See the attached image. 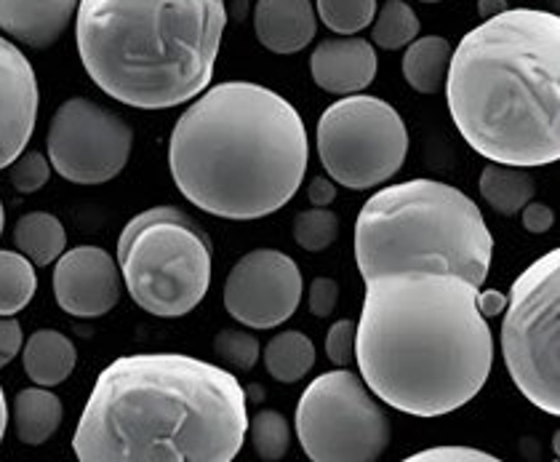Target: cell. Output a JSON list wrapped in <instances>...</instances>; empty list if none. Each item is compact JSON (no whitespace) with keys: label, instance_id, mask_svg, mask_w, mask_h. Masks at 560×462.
Segmentation results:
<instances>
[{"label":"cell","instance_id":"28","mask_svg":"<svg viewBox=\"0 0 560 462\" xmlns=\"http://www.w3.org/2000/svg\"><path fill=\"white\" fill-rule=\"evenodd\" d=\"M339 235V217L328 211L326 206H313V209L300 211L294 220V241L304 252L318 254L326 252Z\"/></svg>","mask_w":560,"mask_h":462},{"label":"cell","instance_id":"9","mask_svg":"<svg viewBox=\"0 0 560 462\" xmlns=\"http://www.w3.org/2000/svg\"><path fill=\"white\" fill-rule=\"evenodd\" d=\"M318 155L337 185L347 190H371L404 169L409 129L389 102L369 94H347L320 115Z\"/></svg>","mask_w":560,"mask_h":462},{"label":"cell","instance_id":"27","mask_svg":"<svg viewBox=\"0 0 560 462\" xmlns=\"http://www.w3.org/2000/svg\"><path fill=\"white\" fill-rule=\"evenodd\" d=\"M248 430H252L254 449H257L259 460L265 462H278L289 454L291 449V428L289 419L280 412L261 409L257 417L248 419Z\"/></svg>","mask_w":560,"mask_h":462},{"label":"cell","instance_id":"39","mask_svg":"<svg viewBox=\"0 0 560 462\" xmlns=\"http://www.w3.org/2000/svg\"><path fill=\"white\" fill-rule=\"evenodd\" d=\"M5 428H9V404H5V393L0 388V443L5 439Z\"/></svg>","mask_w":560,"mask_h":462},{"label":"cell","instance_id":"32","mask_svg":"<svg viewBox=\"0 0 560 462\" xmlns=\"http://www.w3.org/2000/svg\"><path fill=\"white\" fill-rule=\"evenodd\" d=\"M409 462H497V458L472 447H432L411 454Z\"/></svg>","mask_w":560,"mask_h":462},{"label":"cell","instance_id":"21","mask_svg":"<svg viewBox=\"0 0 560 462\" xmlns=\"http://www.w3.org/2000/svg\"><path fill=\"white\" fill-rule=\"evenodd\" d=\"M452 44L441 35L413 38L404 54V78L417 94H438L446 83Z\"/></svg>","mask_w":560,"mask_h":462},{"label":"cell","instance_id":"30","mask_svg":"<svg viewBox=\"0 0 560 462\" xmlns=\"http://www.w3.org/2000/svg\"><path fill=\"white\" fill-rule=\"evenodd\" d=\"M9 180L16 193L30 196V193L44 190L51 180V161L40 150H27V153L16 155L9 163Z\"/></svg>","mask_w":560,"mask_h":462},{"label":"cell","instance_id":"4","mask_svg":"<svg viewBox=\"0 0 560 462\" xmlns=\"http://www.w3.org/2000/svg\"><path fill=\"white\" fill-rule=\"evenodd\" d=\"M446 102L462 139L486 161L547 166L560 158V16L508 9L452 51Z\"/></svg>","mask_w":560,"mask_h":462},{"label":"cell","instance_id":"20","mask_svg":"<svg viewBox=\"0 0 560 462\" xmlns=\"http://www.w3.org/2000/svg\"><path fill=\"white\" fill-rule=\"evenodd\" d=\"M480 196L497 211L499 217L521 215L523 206L537 196L532 174L523 166H510V163L489 161L480 172Z\"/></svg>","mask_w":560,"mask_h":462},{"label":"cell","instance_id":"40","mask_svg":"<svg viewBox=\"0 0 560 462\" xmlns=\"http://www.w3.org/2000/svg\"><path fill=\"white\" fill-rule=\"evenodd\" d=\"M3 228H5V209H3V200H0V235H3Z\"/></svg>","mask_w":560,"mask_h":462},{"label":"cell","instance_id":"2","mask_svg":"<svg viewBox=\"0 0 560 462\" xmlns=\"http://www.w3.org/2000/svg\"><path fill=\"white\" fill-rule=\"evenodd\" d=\"M246 434V391L233 372L182 353H137L96 377L72 452L81 462H230Z\"/></svg>","mask_w":560,"mask_h":462},{"label":"cell","instance_id":"10","mask_svg":"<svg viewBox=\"0 0 560 462\" xmlns=\"http://www.w3.org/2000/svg\"><path fill=\"white\" fill-rule=\"evenodd\" d=\"M294 425L313 462H374L393 439L385 409L366 382L347 369L315 377L304 388Z\"/></svg>","mask_w":560,"mask_h":462},{"label":"cell","instance_id":"41","mask_svg":"<svg viewBox=\"0 0 560 462\" xmlns=\"http://www.w3.org/2000/svg\"><path fill=\"white\" fill-rule=\"evenodd\" d=\"M422 3H441V0H422Z\"/></svg>","mask_w":560,"mask_h":462},{"label":"cell","instance_id":"13","mask_svg":"<svg viewBox=\"0 0 560 462\" xmlns=\"http://www.w3.org/2000/svg\"><path fill=\"white\" fill-rule=\"evenodd\" d=\"M54 297L67 315L75 319H102L120 302L118 259L102 246H75L54 265Z\"/></svg>","mask_w":560,"mask_h":462},{"label":"cell","instance_id":"6","mask_svg":"<svg viewBox=\"0 0 560 462\" xmlns=\"http://www.w3.org/2000/svg\"><path fill=\"white\" fill-rule=\"evenodd\" d=\"M494 259V235L483 211L459 187L409 180L382 187L355 220V263L363 281L382 273H456L483 287Z\"/></svg>","mask_w":560,"mask_h":462},{"label":"cell","instance_id":"25","mask_svg":"<svg viewBox=\"0 0 560 462\" xmlns=\"http://www.w3.org/2000/svg\"><path fill=\"white\" fill-rule=\"evenodd\" d=\"M419 16L404 0H387L380 14L371 22V38L385 51L406 48L413 38H419Z\"/></svg>","mask_w":560,"mask_h":462},{"label":"cell","instance_id":"15","mask_svg":"<svg viewBox=\"0 0 560 462\" xmlns=\"http://www.w3.org/2000/svg\"><path fill=\"white\" fill-rule=\"evenodd\" d=\"M376 51L369 41L355 35L326 38L310 57L313 81L328 94L347 96L369 89L376 78Z\"/></svg>","mask_w":560,"mask_h":462},{"label":"cell","instance_id":"22","mask_svg":"<svg viewBox=\"0 0 560 462\" xmlns=\"http://www.w3.org/2000/svg\"><path fill=\"white\" fill-rule=\"evenodd\" d=\"M14 246L35 267H48L65 254L67 230L48 211H30L14 224Z\"/></svg>","mask_w":560,"mask_h":462},{"label":"cell","instance_id":"11","mask_svg":"<svg viewBox=\"0 0 560 462\" xmlns=\"http://www.w3.org/2000/svg\"><path fill=\"white\" fill-rule=\"evenodd\" d=\"M133 129L89 96H72L48 124L46 155L72 185H105L126 169Z\"/></svg>","mask_w":560,"mask_h":462},{"label":"cell","instance_id":"7","mask_svg":"<svg viewBox=\"0 0 560 462\" xmlns=\"http://www.w3.org/2000/svg\"><path fill=\"white\" fill-rule=\"evenodd\" d=\"M115 259L131 300L155 319H182L209 294V235L176 206H152L133 217L120 233Z\"/></svg>","mask_w":560,"mask_h":462},{"label":"cell","instance_id":"36","mask_svg":"<svg viewBox=\"0 0 560 462\" xmlns=\"http://www.w3.org/2000/svg\"><path fill=\"white\" fill-rule=\"evenodd\" d=\"M307 198L313 206H331L337 198V182L331 176H315L307 187Z\"/></svg>","mask_w":560,"mask_h":462},{"label":"cell","instance_id":"14","mask_svg":"<svg viewBox=\"0 0 560 462\" xmlns=\"http://www.w3.org/2000/svg\"><path fill=\"white\" fill-rule=\"evenodd\" d=\"M38 76L22 48L0 35V169H9L38 124Z\"/></svg>","mask_w":560,"mask_h":462},{"label":"cell","instance_id":"17","mask_svg":"<svg viewBox=\"0 0 560 462\" xmlns=\"http://www.w3.org/2000/svg\"><path fill=\"white\" fill-rule=\"evenodd\" d=\"M254 33L267 51L289 57L313 44L318 14L310 0H259L254 9Z\"/></svg>","mask_w":560,"mask_h":462},{"label":"cell","instance_id":"26","mask_svg":"<svg viewBox=\"0 0 560 462\" xmlns=\"http://www.w3.org/2000/svg\"><path fill=\"white\" fill-rule=\"evenodd\" d=\"M315 14L337 35H358L376 16V0H315Z\"/></svg>","mask_w":560,"mask_h":462},{"label":"cell","instance_id":"3","mask_svg":"<svg viewBox=\"0 0 560 462\" xmlns=\"http://www.w3.org/2000/svg\"><path fill=\"white\" fill-rule=\"evenodd\" d=\"M310 139L300 111L252 81L206 89L176 120L168 169L176 190L219 220H261L300 193Z\"/></svg>","mask_w":560,"mask_h":462},{"label":"cell","instance_id":"35","mask_svg":"<svg viewBox=\"0 0 560 462\" xmlns=\"http://www.w3.org/2000/svg\"><path fill=\"white\" fill-rule=\"evenodd\" d=\"M521 220H523V228H526L528 233L541 235V233H547V230L552 228V222H556V215H552V209L547 204L528 200V204L521 209Z\"/></svg>","mask_w":560,"mask_h":462},{"label":"cell","instance_id":"19","mask_svg":"<svg viewBox=\"0 0 560 462\" xmlns=\"http://www.w3.org/2000/svg\"><path fill=\"white\" fill-rule=\"evenodd\" d=\"M11 419H14L16 439L27 447H40L51 439L62 425L65 409L57 393L46 391L44 385L24 388L11 404Z\"/></svg>","mask_w":560,"mask_h":462},{"label":"cell","instance_id":"24","mask_svg":"<svg viewBox=\"0 0 560 462\" xmlns=\"http://www.w3.org/2000/svg\"><path fill=\"white\" fill-rule=\"evenodd\" d=\"M38 291L35 265L22 252L0 249V315H16Z\"/></svg>","mask_w":560,"mask_h":462},{"label":"cell","instance_id":"34","mask_svg":"<svg viewBox=\"0 0 560 462\" xmlns=\"http://www.w3.org/2000/svg\"><path fill=\"white\" fill-rule=\"evenodd\" d=\"M24 345L22 324L14 315H0V369L9 367L16 356H20Z\"/></svg>","mask_w":560,"mask_h":462},{"label":"cell","instance_id":"5","mask_svg":"<svg viewBox=\"0 0 560 462\" xmlns=\"http://www.w3.org/2000/svg\"><path fill=\"white\" fill-rule=\"evenodd\" d=\"M224 27V0H78L75 11L89 78L137 111H168L203 94Z\"/></svg>","mask_w":560,"mask_h":462},{"label":"cell","instance_id":"33","mask_svg":"<svg viewBox=\"0 0 560 462\" xmlns=\"http://www.w3.org/2000/svg\"><path fill=\"white\" fill-rule=\"evenodd\" d=\"M339 302V284L334 278H315L313 287H310V313L315 319H328V315L337 310Z\"/></svg>","mask_w":560,"mask_h":462},{"label":"cell","instance_id":"37","mask_svg":"<svg viewBox=\"0 0 560 462\" xmlns=\"http://www.w3.org/2000/svg\"><path fill=\"white\" fill-rule=\"evenodd\" d=\"M504 305H508V297H504L502 291H497V289L480 291L478 289V308L486 319H494V315L502 313Z\"/></svg>","mask_w":560,"mask_h":462},{"label":"cell","instance_id":"29","mask_svg":"<svg viewBox=\"0 0 560 462\" xmlns=\"http://www.w3.org/2000/svg\"><path fill=\"white\" fill-rule=\"evenodd\" d=\"M214 353L219 361L235 367L237 372H252L259 361V343L243 330H222L214 337Z\"/></svg>","mask_w":560,"mask_h":462},{"label":"cell","instance_id":"1","mask_svg":"<svg viewBox=\"0 0 560 462\" xmlns=\"http://www.w3.org/2000/svg\"><path fill=\"white\" fill-rule=\"evenodd\" d=\"M355 361L389 409L413 417L462 409L494 367V334L478 308V287L435 270L366 278Z\"/></svg>","mask_w":560,"mask_h":462},{"label":"cell","instance_id":"23","mask_svg":"<svg viewBox=\"0 0 560 462\" xmlns=\"http://www.w3.org/2000/svg\"><path fill=\"white\" fill-rule=\"evenodd\" d=\"M261 358H265V367L272 380L283 382V385H294L315 367V345L307 334L289 330L280 332L278 337L267 343Z\"/></svg>","mask_w":560,"mask_h":462},{"label":"cell","instance_id":"38","mask_svg":"<svg viewBox=\"0 0 560 462\" xmlns=\"http://www.w3.org/2000/svg\"><path fill=\"white\" fill-rule=\"evenodd\" d=\"M508 0H478V14L480 20H491V16L502 14V11H508Z\"/></svg>","mask_w":560,"mask_h":462},{"label":"cell","instance_id":"31","mask_svg":"<svg viewBox=\"0 0 560 462\" xmlns=\"http://www.w3.org/2000/svg\"><path fill=\"white\" fill-rule=\"evenodd\" d=\"M358 324L350 319L337 321L326 334V356L334 367H350L355 361Z\"/></svg>","mask_w":560,"mask_h":462},{"label":"cell","instance_id":"8","mask_svg":"<svg viewBox=\"0 0 560 462\" xmlns=\"http://www.w3.org/2000/svg\"><path fill=\"white\" fill-rule=\"evenodd\" d=\"M502 321L504 367L517 391L545 415H560V252L517 276Z\"/></svg>","mask_w":560,"mask_h":462},{"label":"cell","instance_id":"18","mask_svg":"<svg viewBox=\"0 0 560 462\" xmlns=\"http://www.w3.org/2000/svg\"><path fill=\"white\" fill-rule=\"evenodd\" d=\"M24 374L35 382V385L54 388L75 372L78 350L70 337H65L57 330H38L33 337L24 343L22 350Z\"/></svg>","mask_w":560,"mask_h":462},{"label":"cell","instance_id":"12","mask_svg":"<svg viewBox=\"0 0 560 462\" xmlns=\"http://www.w3.org/2000/svg\"><path fill=\"white\" fill-rule=\"evenodd\" d=\"M302 270L278 249H254L224 281V310L248 330H276L302 302Z\"/></svg>","mask_w":560,"mask_h":462},{"label":"cell","instance_id":"16","mask_svg":"<svg viewBox=\"0 0 560 462\" xmlns=\"http://www.w3.org/2000/svg\"><path fill=\"white\" fill-rule=\"evenodd\" d=\"M78 0H0V33L30 48H51L75 20Z\"/></svg>","mask_w":560,"mask_h":462}]
</instances>
